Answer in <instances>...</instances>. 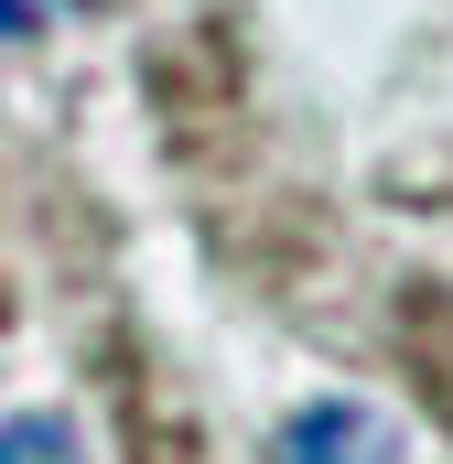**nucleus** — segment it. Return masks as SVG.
Segmentation results:
<instances>
[{"label": "nucleus", "instance_id": "nucleus-1", "mask_svg": "<svg viewBox=\"0 0 453 464\" xmlns=\"http://www.w3.org/2000/svg\"><path fill=\"white\" fill-rule=\"evenodd\" d=\"M270 464H400V421L367 400H313L270 432Z\"/></svg>", "mask_w": 453, "mask_h": 464}, {"label": "nucleus", "instance_id": "nucleus-2", "mask_svg": "<svg viewBox=\"0 0 453 464\" xmlns=\"http://www.w3.org/2000/svg\"><path fill=\"white\" fill-rule=\"evenodd\" d=\"M0 464H76V421H65V411H22V421H0Z\"/></svg>", "mask_w": 453, "mask_h": 464}, {"label": "nucleus", "instance_id": "nucleus-3", "mask_svg": "<svg viewBox=\"0 0 453 464\" xmlns=\"http://www.w3.org/2000/svg\"><path fill=\"white\" fill-rule=\"evenodd\" d=\"M43 33V0H0V44H33Z\"/></svg>", "mask_w": 453, "mask_h": 464}]
</instances>
